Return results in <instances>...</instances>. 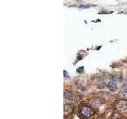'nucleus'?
<instances>
[{
	"mask_svg": "<svg viewBox=\"0 0 127 119\" xmlns=\"http://www.w3.org/2000/svg\"><path fill=\"white\" fill-rule=\"evenodd\" d=\"M95 114L94 110L90 106H83L80 110V114L83 118H88L90 117H91L92 115Z\"/></svg>",
	"mask_w": 127,
	"mask_h": 119,
	"instance_id": "nucleus-1",
	"label": "nucleus"
},
{
	"mask_svg": "<svg viewBox=\"0 0 127 119\" xmlns=\"http://www.w3.org/2000/svg\"><path fill=\"white\" fill-rule=\"evenodd\" d=\"M127 108V101L126 100H120L117 102L116 109L119 111H122Z\"/></svg>",
	"mask_w": 127,
	"mask_h": 119,
	"instance_id": "nucleus-2",
	"label": "nucleus"
},
{
	"mask_svg": "<svg viewBox=\"0 0 127 119\" xmlns=\"http://www.w3.org/2000/svg\"><path fill=\"white\" fill-rule=\"evenodd\" d=\"M107 87H108V89L110 90V91H114L117 90V87H118V85H117V83L114 82V81H110L108 85H107Z\"/></svg>",
	"mask_w": 127,
	"mask_h": 119,
	"instance_id": "nucleus-3",
	"label": "nucleus"
},
{
	"mask_svg": "<svg viewBox=\"0 0 127 119\" xmlns=\"http://www.w3.org/2000/svg\"><path fill=\"white\" fill-rule=\"evenodd\" d=\"M64 98L67 100H73L74 99V94L71 91H65L64 93Z\"/></svg>",
	"mask_w": 127,
	"mask_h": 119,
	"instance_id": "nucleus-4",
	"label": "nucleus"
},
{
	"mask_svg": "<svg viewBox=\"0 0 127 119\" xmlns=\"http://www.w3.org/2000/svg\"><path fill=\"white\" fill-rule=\"evenodd\" d=\"M72 106L69 104H65L64 105V114L67 115L72 112Z\"/></svg>",
	"mask_w": 127,
	"mask_h": 119,
	"instance_id": "nucleus-5",
	"label": "nucleus"
},
{
	"mask_svg": "<svg viewBox=\"0 0 127 119\" xmlns=\"http://www.w3.org/2000/svg\"><path fill=\"white\" fill-rule=\"evenodd\" d=\"M120 118H121V115L118 113H114L112 116L110 117V119H120Z\"/></svg>",
	"mask_w": 127,
	"mask_h": 119,
	"instance_id": "nucleus-6",
	"label": "nucleus"
},
{
	"mask_svg": "<svg viewBox=\"0 0 127 119\" xmlns=\"http://www.w3.org/2000/svg\"><path fill=\"white\" fill-rule=\"evenodd\" d=\"M120 94L122 95V97H127V89H125V90H122L121 91Z\"/></svg>",
	"mask_w": 127,
	"mask_h": 119,
	"instance_id": "nucleus-7",
	"label": "nucleus"
},
{
	"mask_svg": "<svg viewBox=\"0 0 127 119\" xmlns=\"http://www.w3.org/2000/svg\"><path fill=\"white\" fill-rule=\"evenodd\" d=\"M83 71H84V67H79L76 69V71L79 74H82L83 72Z\"/></svg>",
	"mask_w": 127,
	"mask_h": 119,
	"instance_id": "nucleus-8",
	"label": "nucleus"
},
{
	"mask_svg": "<svg viewBox=\"0 0 127 119\" xmlns=\"http://www.w3.org/2000/svg\"><path fill=\"white\" fill-rule=\"evenodd\" d=\"M64 77L67 78V71H64Z\"/></svg>",
	"mask_w": 127,
	"mask_h": 119,
	"instance_id": "nucleus-9",
	"label": "nucleus"
}]
</instances>
